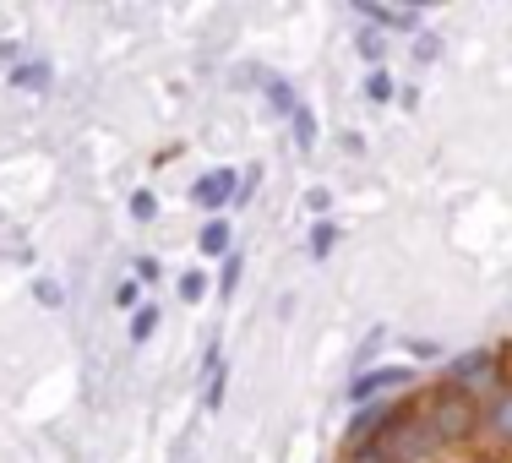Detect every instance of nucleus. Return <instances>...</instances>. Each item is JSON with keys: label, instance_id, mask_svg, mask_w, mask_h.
<instances>
[{"label": "nucleus", "instance_id": "nucleus-6", "mask_svg": "<svg viewBox=\"0 0 512 463\" xmlns=\"http://www.w3.org/2000/svg\"><path fill=\"white\" fill-rule=\"evenodd\" d=\"M240 197V169H213V175L207 180H197V186H191V202L197 207H224V202H235Z\"/></svg>", "mask_w": 512, "mask_h": 463}, {"label": "nucleus", "instance_id": "nucleus-13", "mask_svg": "<svg viewBox=\"0 0 512 463\" xmlns=\"http://www.w3.org/2000/svg\"><path fill=\"white\" fill-rule=\"evenodd\" d=\"M365 99H371V104H393L398 99V82L387 77V71H371V77H365Z\"/></svg>", "mask_w": 512, "mask_h": 463}, {"label": "nucleus", "instance_id": "nucleus-1", "mask_svg": "<svg viewBox=\"0 0 512 463\" xmlns=\"http://www.w3.org/2000/svg\"><path fill=\"white\" fill-rule=\"evenodd\" d=\"M420 425L431 431V442L442 453H463V447L480 442V398L458 393V387H436L431 398L420 404Z\"/></svg>", "mask_w": 512, "mask_h": 463}, {"label": "nucleus", "instance_id": "nucleus-4", "mask_svg": "<svg viewBox=\"0 0 512 463\" xmlns=\"http://www.w3.org/2000/svg\"><path fill=\"white\" fill-rule=\"evenodd\" d=\"M491 458H512V376L480 404V442Z\"/></svg>", "mask_w": 512, "mask_h": 463}, {"label": "nucleus", "instance_id": "nucleus-20", "mask_svg": "<svg viewBox=\"0 0 512 463\" xmlns=\"http://www.w3.org/2000/svg\"><path fill=\"white\" fill-rule=\"evenodd\" d=\"M202 295H207V273H186V278H180V300H186V306H197Z\"/></svg>", "mask_w": 512, "mask_h": 463}, {"label": "nucleus", "instance_id": "nucleus-14", "mask_svg": "<svg viewBox=\"0 0 512 463\" xmlns=\"http://www.w3.org/2000/svg\"><path fill=\"white\" fill-rule=\"evenodd\" d=\"M333 246H338V224H333V218H322V224L311 229V257H316V262L333 257Z\"/></svg>", "mask_w": 512, "mask_h": 463}, {"label": "nucleus", "instance_id": "nucleus-19", "mask_svg": "<svg viewBox=\"0 0 512 463\" xmlns=\"http://www.w3.org/2000/svg\"><path fill=\"white\" fill-rule=\"evenodd\" d=\"M131 218H137V224H153V218H158V197H153L148 186L131 191Z\"/></svg>", "mask_w": 512, "mask_h": 463}, {"label": "nucleus", "instance_id": "nucleus-9", "mask_svg": "<svg viewBox=\"0 0 512 463\" xmlns=\"http://www.w3.org/2000/svg\"><path fill=\"white\" fill-rule=\"evenodd\" d=\"M11 88L44 93V88H50V66H44V60H22V66H11Z\"/></svg>", "mask_w": 512, "mask_h": 463}, {"label": "nucleus", "instance_id": "nucleus-16", "mask_svg": "<svg viewBox=\"0 0 512 463\" xmlns=\"http://www.w3.org/2000/svg\"><path fill=\"white\" fill-rule=\"evenodd\" d=\"M360 55L371 60V71H382V60H387V33H360Z\"/></svg>", "mask_w": 512, "mask_h": 463}, {"label": "nucleus", "instance_id": "nucleus-8", "mask_svg": "<svg viewBox=\"0 0 512 463\" xmlns=\"http://www.w3.org/2000/svg\"><path fill=\"white\" fill-rule=\"evenodd\" d=\"M197 251L207 262H224L229 251H235V246H229V218H207L202 235H197Z\"/></svg>", "mask_w": 512, "mask_h": 463}, {"label": "nucleus", "instance_id": "nucleus-11", "mask_svg": "<svg viewBox=\"0 0 512 463\" xmlns=\"http://www.w3.org/2000/svg\"><path fill=\"white\" fill-rule=\"evenodd\" d=\"M267 104H273L278 115H295V109H300V99H295V88H289L284 77H267Z\"/></svg>", "mask_w": 512, "mask_h": 463}, {"label": "nucleus", "instance_id": "nucleus-15", "mask_svg": "<svg viewBox=\"0 0 512 463\" xmlns=\"http://www.w3.org/2000/svg\"><path fill=\"white\" fill-rule=\"evenodd\" d=\"M33 300H39L44 311H60L66 306V289H60L55 278H33Z\"/></svg>", "mask_w": 512, "mask_h": 463}, {"label": "nucleus", "instance_id": "nucleus-10", "mask_svg": "<svg viewBox=\"0 0 512 463\" xmlns=\"http://www.w3.org/2000/svg\"><path fill=\"white\" fill-rule=\"evenodd\" d=\"M158 316H164V311H158L153 300H142V306L131 311V344H137V349H142V344H148V338L158 333Z\"/></svg>", "mask_w": 512, "mask_h": 463}, {"label": "nucleus", "instance_id": "nucleus-25", "mask_svg": "<svg viewBox=\"0 0 512 463\" xmlns=\"http://www.w3.org/2000/svg\"><path fill=\"white\" fill-rule=\"evenodd\" d=\"M409 355L414 360H442V344H425V338H420V344H409Z\"/></svg>", "mask_w": 512, "mask_h": 463}, {"label": "nucleus", "instance_id": "nucleus-23", "mask_svg": "<svg viewBox=\"0 0 512 463\" xmlns=\"http://www.w3.org/2000/svg\"><path fill=\"white\" fill-rule=\"evenodd\" d=\"M306 207H311V213H327V207H333V191H322V186L306 191Z\"/></svg>", "mask_w": 512, "mask_h": 463}, {"label": "nucleus", "instance_id": "nucleus-24", "mask_svg": "<svg viewBox=\"0 0 512 463\" xmlns=\"http://www.w3.org/2000/svg\"><path fill=\"white\" fill-rule=\"evenodd\" d=\"M158 278V257H137V284H153Z\"/></svg>", "mask_w": 512, "mask_h": 463}, {"label": "nucleus", "instance_id": "nucleus-2", "mask_svg": "<svg viewBox=\"0 0 512 463\" xmlns=\"http://www.w3.org/2000/svg\"><path fill=\"white\" fill-rule=\"evenodd\" d=\"M507 382V349H469V355H458L447 365V387H458V393L469 398H491L496 387Z\"/></svg>", "mask_w": 512, "mask_h": 463}, {"label": "nucleus", "instance_id": "nucleus-17", "mask_svg": "<svg viewBox=\"0 0 512 463\" xmlns=\"http://www.w3.org/2000/svg\"><path fill=\"white\" fill-rule=\"evenodd\" d=\"M240 273H246V257H240V251H229L224 257V278H218V295H235V284H240Z\"/></svg>", "mask_w": 512, "mask_h": 463}, {"label": "nucleus", "instance_id": "nucleus-18", "mask_svg": "<svg viewBox=\"0 0 512 463\" xmlns=\"http://www.w3.org/2000/svg\"><path fill=\"white\" fill-rule=\"evenodd\" d=\"M115 306H120V316H131L142 306V284H137V278H120V284H115Z\"/></svg>", "mask_w": 512, "mask_h": 463}, {"label": "nucleus", "instance_id": "nucleus-12", "mask_svg": "<svg viewBox=\"0 0 512 463\" xmlns=\"http://www.w3.org/2000/svg\"><path fill=\"white\" fill-rule=\"evenodd\" d=\"M289 126H295V142H300V148H316V109H311V104H300L295 115H289Z\"/></svg>", "mask_w": 512, "mask_h": 463}, {"label": "nucleus", "instance_id": "nucleus-7", "mask_svg": "<svg viewBox=\"0 0 512 463\" xmlns=\"http://www.w3.org/2000/svg\"><path fill=\"white\" fill-rule=\"evenodd\" d=\"M355 11L365 22H376V33H393V28H414V11H398V6H371V0H355Z\"/></svg>", "mask_w": 512, "mask_h": 463}, {"label": "nucleus", "instance_id": "nucleus-21", "mask_svg": "<svg viewBox=\"0 0 512 463\" xmlns=\"http://www.w3.org/2000/svg\"><path fill=\"white\" fill-rule=\"evenodd\" d=\"M442 55V39H436V33H420V39H414V60H436Z\"/></svg>", "mask_w": 512, "mask_h": 463}, {"label": "nucleus", "instance_id": "nucleus-3", "mask_svg": "<svg viewBox=\"0 0 512 463\" xmlns=\"http://www.w3.org/2000/svg\"><path fill=\"white\" fill-rule=\"evenodd\" d=\"M404 409H409L404 398H387V404H365V409H355V420L344 425V447H349V453H360V447H382L387 431L404 420Z\"/></svg>", "mask_w": 512, "mask_h": 463}, {"label": "nucleus", "instance_id": "nucleus-5", "mask_svg": "<svg viewBox=\"0 0 512 463\" xmlns=\"http://www.w3.org/2000/svg\"><path fill=\"white\" fill-rule=\"evenodd\" d=\"M414 382V365H371V371H355V382H349V404L365 409V404H387V398H398L404 387Z\"/></svg>", "mask_w": 512, "mask_h": 463}, {"label": "nucleus", "instance_id": "nucleus-22", "mask_svg": "<svg viewBox=\"0 0 512 463\" xmlns=\"http://www.w3.org/2000/svg\"><path fill=\"white\" fill-rule=\"evenodd\" d=\"M344 463H393V458H387L382 447H360V453H349Z\"/></svg>", "mask_w": 512, "mask_h": 463}]
</instances>
